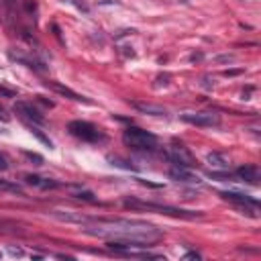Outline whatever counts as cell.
<instances>
[{
	"mask_svg": "<svg viewBox=\"0 0 261 261\" xmlns=\"http://www.w3.org/2000/svg\"><path fill=\"white\" fill-rule=\"evenodd\" d=\"M82 231L86 235L106 239L108 249L149 247L163 237L155 225L135 219H88Z\"/></svg>",
	"mask_w": 261,
	"mask_h": 261,
	"instance_id": "cell-1",
	"label": "cell"
},
{
	"mask_svg": "<svg viewBox=\"0 0 261 261\" xmlns=\"http://www.w3.org/2000/svg\"><path fill=\"white\" fill-rule=\"evenodd\" d=\"M123 141L127 147H133L139 151H151L157 145V137L153 133H149V130L139 129V127H129L123 133Z\"/></svg>",
	"mask_w": 261,
	"mask_h": 261,
	"instance_id": "cell-2",
	"label": "cell"
},
{
	"mask_svg": "<svg viewBox=\"0 0 261 261\" xmlns=\"http://www.w3.org/2000/svg\"><path fill=\"white\" fill-rule=\"evenodd\" d=\"M127 208H135V210H153L159 214H169V216H180V219H198L200 212H192V210H182V208H173L165 204H153V202H141V200H125Z\"/></svg>",
	"mask_w": 261,
	"mask_h": 261,
	"instance_id": "cell-3",
	"label": "cell"
},
{
	"mask_svg": "<svg viewBox=\"0 0 261 261\" xmlns=\"http://www.w3.org/2000/svg\"><path fill=\"white\" fill-rule=\"evenodd\" d=\"M68 130H70L74 137H78V139H82V141H88V143H96V141H102V139H104V135L98 130V127H94V125L88 123V121H72V123L68 125Z\"/></svg>",
	"mask_w": 261,
	"mask_h": 261,
	"instance_id": "cell-4",
	"label": "cell"
},
{
	"mask_svg": "<svg viewBox=\"0 0 261 261\" xmlns=\"http://www.w3.org/2000/svg\"><path fill=\"white\" fill-rule=\"evenodd\" d=\"M180 119L188 125L194 127H219L221 125V117L212 113V111H202V113H184L180 115Z\"/></svg>",
	"mask_w": 261,
	"mask_h": 261,
	"instance_id": "cell-5",
	"label": "cell"
},
{
	"mask_svg": "<svg viewBox=\"0 0 261 261\" xmlns=\"http://www.w3.org/2000/svg\"><path fill=\"white\" fill-rule=\"evenodd\" d=\"M167 157H169V161H171L173 165H180V167H196L194 155L188 151V147H184V145L173 143V145L169 147Z\"/></svg>",
	"mask_w": 261,
	"mask_h": 261,
	"instance_id": "cell-6",
	"label": "cell"
},
{
	"mask_svg": "<svg viewBox=\"0 0 261 261\" xmlns=\"http://www.w3.org/2000/svg\"><path fill=\"white\" fill-rule=\"evenodd\" d=\"M14 111L23 117V119H27V121H31L33 125H45V117L41 115V111L39 108H35L31 102H16L14 104Z\"/></svg>",
	"mask_w": 261,
	"mask_h": 261,
	"instance_id": "cell-7",
	"label": "cell"
},
{
	"mask_svg": "<svg viewBox=\"0 0 261 261\" xmlns=\"http://www.w3.org/2000/svg\"><path fill=\"white\" fill-rule=\"evenodd\" d=\"M221 196H223L225 200L233 202V204H239V206H243V208H251V210L257 212L259 202L255 198H251V196H247V194H241V192H223Z\"/></svg>",
	"mask_w": 261,
	"mask_h": 261,
	"instance_id": "cell-8",
	"label": "cell"
},
{
	"mask_svg": "<svg viewBox=\"0 0 261 261\" xmlns=\"http://www.w3.org/2000/svg\"><path fill=\"white\" fill-rule=\"evenodd\" d=\"M235 176L239 180H243V182H249V184H257L259 178H261V173H259V167L257 165H241L237 169Z\"/></svg>",
	"mask_w": 261,
	"mask_h": 261,
	"instance_id": "cell-9",
	"label": "cell"
},
{
	"mask_svg": "<svg viewBox=\"0 0 261 261\" xmlns=\"http://www.w3.org/2000/svg\"><path fill=\"white\" fill-rule=\"evenodd\" d=\"M133 108H137L143 115H151V117H165V108L159 104H151V102H133Z\"/></svg>",
	"mask_w": 261,
	"mask_h": 261,
	"instance_id": "cell-10",
	"label": "cell"
},
{
	"mask_svg": "<svg viewBox=\"0 0 261 261\" xmlns=\"http://www.w3.org/2000/svg\"><path fill=\"white\" fill-rule=\"evenodd\" d=\"M169 178L176 180V182H184V184H194L198 182V178H194L192 173L188 171V167H180V165H173L169 169Z\"/></svg>",
	"mask_w": 261,
	"mask_h": 261,
	"instance_id": "cell-11",
	"label": "cell"
},
{
	"mask_svg": "<svg viewBox=\"0 0 261 261\" xmlns=\"http://www.w3.org/2000/svg\"><path fill=\"white\" fill-rule=\"evenodd\" d=\"M25 180H27V184H31V186H37V188H43V190H47V188H57L59 184L57 182H53V180H49V178H41V176H25Z\"/></svg>",
	"mask_w": 261,
	"mask_h": 261,
	"instance_id": "cell-12",
	"label": "cell"
},
{
	"mask_svg": "<svg viewBox=\"0 0 261 261\" xmlns=\"http://www.w3.org/2000/svg\"><path fill=\"white\" fill-rule=\"evenodd\" d=\"M49 86H51V88H53L57 94H61V96H70V98L76 100V102H86L84 96H80L78 92H74V90H70V88H65V86H61V84H57V82H51Z\"/></svg>",
	"mask_w": 261,
	"mask_h": 261,
	"instance_id": "cell-13",
	"label": "cell"
},
{
	"mask_svg": "<svg viewBox=\"0 0 261 261\" xmlns=\"http://www.w3.org/2000/svg\"><path fill=\"white\" fill-rule=\"evenodd\" d=\"M206 161L210 165H214V167H219V169H229V159L225 155H221V153H208Z\"/></svg>",
	"mask_w": 261,
	"mask_h": 261,
	"instance_id": "cell-14",
	"label": "cell"
},
{
	"mask_svg": "<svg viewBox=\"0 0 261 261\" xmlns=\"http://www.w3.org/2000/svg\"><path fill=\"white\" fill-rule=\"evenodd\" d=\"M0 194H23V188L8 180H0Z\"/></svg>",
	"mask_w": 261,
	"mask_h": 261,
	"instance_id": "cell-15",
	"label": "cell"
},
{
	"mask_svg": "<svg viewBox=\"0 0 261 261\" xmlns=\"http://www.w3.org/2000/svg\"><path fill=\"white\" fill-rule=\"evenodd\" d=\"M74 198L88 200V202H94V200H96V198H94V194H92L90 190H78V192H74Z\"/></svg>",
	"mask_w": 261,
	"mask_h": 261,
	"instance_id": "cell-16",
	"label": "cell"
},
{
	"mask_svg": "<svg viewBox=\"0 0 261 261\" xmlns=\"http://www.w3.org/2000/svg\"><path fill=\"white\" fill-rule=\"evenodd\" d=\"M31 130H33V135H37V139H39V141H43V143H45L47 147H51V141H49L45 135H43V133H41V130H39L37 127H33V125H31Z\"/></svg>",
	"mask_w": 261,
	"mask_h": 261,
	"instance_id": "cell-17",
	"label": "cell"
},
{
	"mask_svg": "<svg viewBox=\"0 0 261 261\" xmlns=\"http://www.w3.org/2000/svg\"><path fill=\"white\" fill-rule=\"evenodd\" d=\"M70 2H72V4H76V6H78V8L82 10V12H88V10H90V8H88V4L80 2V0H70Z\"/></svg>",
	"mask_w": 261,
	"mask_h": 261,
	"instance_id": "cell-18",
	"label": "cell"
},
{
	"mask_svg": "<svg viewBox=\"0 0 261 261\" xmlns=\"http://www.w3.org/2000/svg\"><path fill=\"white\" fill-rule=\"evenodd\" d=\"M200 257H202V255H200V253H196V251H190V253L184 255V259H200Z\"/></svg>",
	"mask_w": 261,
	"mask_h": 261,
	"instance_id": "cell-19",
	"label": "cell"
},
{
	"mask_svg": "<svg viewBox=\"0 0 261 261\" xmlns=\"http://www.w3.org/2000/svg\"><path fill=\"white\" fill-rule=\"evenodd\" d=\"M6 167H8L6 157H4V155H0V169H6Z\"/></svg>",
	"mask_w": 261,
	"mask_h": 261,
	"instance_id": "cell-20",
	"label": "cell"
},
{
	"mask_svg": "<svg viewBox=\"0 0 261 261\" xmlns=\"http://www.w3.org/2000/svg\"><path fill=\"white\" fill-rule=\"evenodd\" d=\"M25 155H27V157H29V159H33V161H37V165H39V163H41V161H43V159H41V157H39V155H33V153H25Z\"/></svg>",
	"mask_w": 261,
	"mask_h": 261,
	"instance_id": "cell-21",
	"label": "cell"
},
{
	"mask_svg": "<svg viewBox=\"0 0 261 261\" xmlns=\"http://www.w3.org/2000/svg\"><path fill=\"white\" fill-rule=\"evenodd\" d=\"M8 119V115H6V111H4V108L2 106H0V121H6Z\"/></svg>",
	"mask_w": 261,
	"mask_h": 261,
	"instance_id": "cell-22",
	"label": "cell"
},
{
	"mask_svg": "<svg viewBox=\"0 0 261 261\" xmlns=\"http://www.w3.org/2000/svg\"><path fill=\"white\" fill-rule=\"evenodd\" d=\"M10 253H12V255H18V257L23 255V251H20V249H14V247H10Z\"/></svg>",
	"mask_w": 261,
	"mask_h": 261,
	"instance_id": "cell-23",
	"label": "cell"
}]
</instances>
